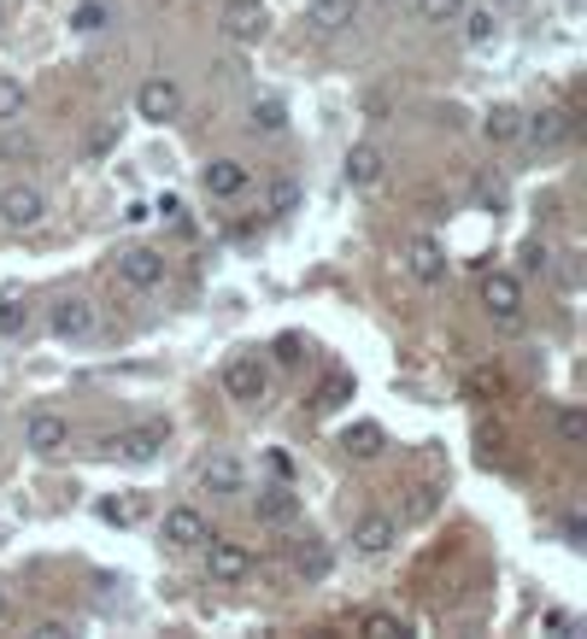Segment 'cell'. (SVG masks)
Here are the masks:
<instances>
[{
	"label": "cell",
	"instance_id": "obj_20",
	"mask_svg": "<svg viewBox=\"0 0 587 639\" xmlns=\"http://www.w3.org/2000/svg\"><path fill=\"white\" fill-rule=\"evenodd\" d=\"M299 516V499L289 487H265L259 493V522H294Z\"/></svg>",
	"mask_w": 587,
	"mask_h": 639
},
{
	"label": "cell",
	"instance_id": "obj_33",
	"mask_svg": "<svg viewBox=\"0 0 587 639\" xmlns=\"http://www.w3.org/2000/svg\"><path fill=\"white\" fill-rule=\"evenodd\" d=\"M299 575H311V580L329 575V551L323 546H299Z\"/></svg>",
	"mask_w": 587,
	"mask_h": 639
},
{
	"label": "cell",
	"instance_id": "obj_39",
	"mask_svg": "<svg viewBox=\"0 0 587 639\" xmlns=\"http://www.w3.org/2000/svg\"><path fill=\"white\" fill-rule=\"evenodd\" d=\"M7 616H12V610H7V599H0V622H7Z\"/></svg>",
	"mask_w": 587,
	"mask_h": 639
},
{
	"label": "cell",
	"instance_id": "obj_11",
	"mask_svg": "<svg viewBox=\"0 0 587 639\" xmlns=\"http://www.w3.org/2000/svg\"><path fill=\"white\" fill-rule=\"evenodd\" d=\"M353 12H359V0H306V30L311 36H335L353 24Z\"/></svg>",
	"mask_w": 587,
	"mask_h": 639
},
{
	"label": "cell",
	"instance_id": "obj_21",
	"mask_svg": "<svg viewBox=\"0 0 587 639\" xmlns=\"http://www.w3.org/2000/svg\"><path fill=\"white\" fill-rule=\"evenodd\" d=\"M106 24H112L106 0H82V7H71V30H77V36H100Z\"/></svg>",
	"mask_w": 587,
	"mask_h": 639
},
{
	"label": "cell",
	"instance_id": "obj_15",
	"mask_svg": "<svg viewBox=\"0 0 587 639\" xmlns=\"http://www.w3.org/2000/svg\"><path fill=\"white\" fill-rule=\"evenodd\" d=\"M24 440H30V446H36V452H41V458H48V452H60V446L71 440V423H65V417H60V411H36V417H30V423H24Z\"/></svg>",
	"mask_w": 587,
	"mask_h": 639
},
{
	"label": "cell",
	"instance_id": "obj_24",
	"mask_svg": "<svg viewBox=\"0 0 587 639\" xmlns=\"http://www.w3.org/2000/svg\"><path fill=\"white\" fill-rule=\"evenodd\" d=\"M458 18H464V41H470V48H482V41H494V30H499L494 7H476V12H458Z\"/></svg>",
	"mask_w": 587,
	"mask_h": 639
},
{
	"label": "cell",
	"instance_id": "obj_3",
	"mask_svg": "<svg viewBox=\"0 0 587 639\" xmlns=\"http://www.w3.org/2000/svg\"><path fill=\"white\" fill-rule=\"evenodd\" d=\"M482 305H488L499 323H518L523 317V282L511 270H488L482 276Z\"/></svg>",
	"mask_w": 587,
	"mask_h": 639
},
{
	"label": "cell",
	"instance_id": "obj_27",
	"mask_svg": "<svg viewBox=\"0 0 587 639\" xmlns=\"http://www.w3.org/2000/svg\"><path fill=\"white\" fill-rule=\"evenodd\" d=\"M24 323H30V305H24L18 294H7L0 299V335H18Z\"/></svg>",
	"mask_w": 587,
	"mask_h": 639
},
{
	"label": "cell",
	"instance_id": "obj_13",
	"mask_svg": "<svg viewBox=\"0 0 587 639\" xmlns=\"http://www.w3.org/2000/svg\"><path fill=\"white\" fill-rule=\"evenodd\" d=\"M53 335L60 341H89L94 335V305L89 299H60L53 305Z\"/></svg>",
	"mask_w": 587,
	"mask_h": 639
},
{
	"label": "cell",
	"instance_id": "obj_26",
	"mask_svg": "<svg viewBox=\"0 0 587 639\" xmlns=\"http://www.w3.org/2000/svg\"><path fill=\"white\" fill-rule=\"evenodd\" d=\"M470 0H418V18L423 24H458V12H464Z\"/></svg>",
	"mask_w": 587,
	"mask_h": 639
},
{
	"label": "cell",
	"instance_id": "obj_6",
	"mask_svg": "<svg viewBox=\"0 0 587 639\" xmlns=\"http://www.w3.org/2000/svg\"><path fill=\"white\" fill-rule=\"evenodd\" d=\"M218 24H224L229 41H241V48H247V41H259L265 24H270V18H265V0H224Z\"/></svg>",
	"mask_w": 587,
	"mask_h": 639
},
{
	"label": "cell",
	"instance_id": "obj_10",
	"mask_svg": "<svg viewBox=\"0 0 587 639\" xmlns=\"http://www.w3.org/2000/svg\"><path fill=\"white\" fill-rule=\"evenodd\" d=\"M165 546L189 551V546H206V516L194 504H170L165 511Z\"/></svg>",
	"mask_w": 587,
	"mask_h": 639
},
{
	"label": "cell",
	"instance_id": "obj_32",
	"mask_svg": "<svg viewBox=\"0 0 587 639\" xmlns=\"http://www.w3.org/2000/svg\"><path fill=\"white\" fill-rule=\"evenodd\" d=\"M341 399H353V382H347V375H329V382L318 387V411H335Z\"/></svg>",
	"mask_w": 587,
	"mask_h": 639
},
{
	"label": "cell",
	"instance_id": "obj_18",
	"mask_svg": "<svg viewBox=\"0 0 587 639\" xmlns=\"http://www.w3.org/2000/svg\"><path fill=\"white\" fill-rule=\"evenodd\" d=\"M482 136H488L494 148H511V141L523 136V112L518 106H494L488 118H482Z\"/></svg>",
	"mask_w": 587,
	"mask_h": 639
},
{
	"label": "cell",
	"instance_id": "obj_14",
	"mask_svg": "<svg viewBox=\"0 0 587 639\" xmlns=\"http://www.w3.org/2000/svg\"><path fill=\"white\" fill-rule=\"evenodd\" d=\"M399 540V522L394 516H382V511H370V516H359V528H353V546L365 551V558H382Z\"/></svg>",
	"mask_w": 587,
	"mask_h": 639
},
{
	"label": "cell",
	"instance_id": "obj_31",
	"mask_svg": "<svg viewBox=\"0 0 587 639\" xmlns=\"http://www.w3.org/2000/svg\"><path fill=\"white\" fill-rule=\"evenodd\" d=\"M435 504H441V493L435 487H418L406 499V522H429V516H435Z\"/></svg>",
	"mask_w": 587,
	"mask_h": 639
},
{
	"label": "cell",
	"instance_id": "obj_8",
	"mask_svg": "<svg viewBox=\"0 0 587 639\" xmlns=\"http://www.w3.org/2000/svg\"><path fill=\"white\" fill-rule=\"evenodd\" d=\"M406 270L418 276L423 287L447 282V253H441V241H435V235H411V241H406Z\"/></svg>",
	"mask_w": 587,
	"mask_h": 639
},
{
	"label": "cell",
	"instance_id": "obj_7",
	"mask_svg": "<svg viewBox=\"0 0 587 639\" xmlns=\"http://www.w3.org/2000/svg\"><path fill=\"white\" fill-rule=\"evenodd\" d=\"M136 112H141L148 124H170V118L182 112V89H177L170 77H148V82L136 89Z\"/></svg>",
	"mask_w": 587,
	"mask_h": 639
},
{
	"label": "cell",
	"instance_id": "obj_9",
	"mask_svg": "<svg viewBox=\"0 0 587 639\" xmlns=\"http://www.w3.org/2000/svg\"><path fill=\"white\" fill-rule=\"evenodd\" d=\"M200 188H206L212 200H235V194H247V165H241V158H212V165L200 170Z\"/></svg>",
	"mask_w": 587,
	"mask_h": 639
},
{
	"label": "cell",
	"instance_id": "obj_29",
	"mask_svg": "<svg viewBox=\"0 0 587 639\" xmlns=\"http://www.w3.org/2000/svg\"><path fill=\"white\" fill-rule=\"evenodd\" d=\"M24 112V82L18 77H0V124H12Z\"/></svg>",
	"mask_w": 587,
	"mask_h": 639
},
{
	"label": "cell",
	"instance_id": "obj_36",
	"mask_svg": "<svg viewBox=\"0 0 587 639\" xmlns=\"http://www.w3.org/2000/svg\"><path fill=\"white\" fill-rule=\"evenodd\" d=\"M100 516H106V522H136V516H141V504H136V499H124V504L112 499V504H100Z\"/></svg>",
	"mask_w": 587,
	"mask_h": 639
},
{
	"label": "cell",
	"instance_id": "obj_16",
	"mask_svg": "<svg viewBox=\"0 0 587 639\" xmlns=\"http://www.w3.org/2000/svg\"><path fill=\"white\" fill-rule=\"evenodd\" d=\"M206 570H212V580H241V575L253 570V551H247V546H235V540H212Z\"/></svg>",
	"mask_w": 587,
	"mask_h": 639
},
{
	"label": "cell",
	"instance_id": "obj_23",
	"mask_svg": "<svg viewBox=\"0 0 587 639\" xmlns=\"http://www.w3.org/2000/svg\"><path fill=\"white\" fill-rule=\"evenodd\" d=\"M382 440H388V434H382L377 423H359V429H347V434H341L347 458H377V452H382Z\"/></svg>",
	"mask_w": 587,
	"mask_h": 639
},
{
	"label": "cell",
	"instance_id": "obj_5",
	"mask_svg": "<svg viewBox=\"0 0 587 639\" xmlns=\"http://www.w3.org/2000/svg\"><path fill=\"white\" fill-rule=\"evenodd\" d=\"M159 446H165V423H141V429L112 434L106 452L118 458V463H153V458H159Z\"/></svg>",
	"mask_w": 587,
	"mask_h": 639
},
{
	"label": "cell",
	"instance_id": "obj_35",
	"mask_svg": "<svg viewBox=\"0 0 587 639\" xmlns=\"http://www.w3.org/2000/svg\"><path fill=\"white\" fill-rule=\"evenodd\" d=\"M153 212H159L170 229H189V217H182V200H177V194H165V200H159V206H153Z\"/></svg>",
	"mask_w": 587,
	"mask_h": 639
},
{
	"label": "cell",
	"instance_id": "obj_4",
	"mask_svg": "<svg viewBox=\"0 0 587 639\" xmlns=\"http://www.w3.org/2000/svg\"><path fill=\"white\" fill-rule=\"evenodd\" d=\"M265 387H270V375H265V365H259L253 353H247V358H229V365H224V394H229V399L259 405Z\"/></svg>",
	"mask_w": 587,
	"mask_h": 639
},
{
	"label": "cell",
	"instance_id": "obj_34",
	"mask_svg": "<svg viewBox=\"0 0 587 639\" xmlns=\"http://www.w3.org/2000/svg\"><path fill=\"white\" fill-rule=\"evenodd\" d=\"M365 634H370V639H399L406 628H399L394 616H365Z\"/></svg>",
	"mask_w": 587,
	"mask_h": 639
},
{
	"label": "cell",
	"instance_id": "obj_25",
	"mask_svg": "<svg viewBox=\"0 0 587 639\" xmlns=\"http://www.w3.org/2000/svg\"><path fill=\"white\" fill-rule=\"evenodd\" d=\"M294 206H299V188H294L289 177H277V182L265 188V212H270V217H289Z\"/></svg>",
	"mask_w": 587,
	"mask_h": 639
},
{
	"label": "cell",
	"instance_id": "obj_2",
	"mask_svg": "<svg viewBox=\"0 0 587 639\" xmlns=\"http://www.w3.org/2000/svg\"><path fill=\"white\" fill-rule=\"evenodd\" d=\"M118 282L130 287V294L165 287V253H153V246H124L118 253Z\"/></svg>",
	"mask_w": 587,
	"mask_h": 639
},
{
	"label": "cell",
	"instance_id": "obj_17",
	"mask_svg": "<svg viewBox=\"0 0 587 639\" xmlns=\"http://www.w3.org/2000/svg\"><path fill=\"white\" fill-rule=\"evenodd\" d=\"M382 170H388V153H382L377 141H359V148L347 153V182L353 188H377Z\"/></svg>",
	"mask_w": 587,
	"mask_h": 639
},
{
	"label": "cell",
	"instance_id": "obj_37",
	"mask_svg": "<svg viewBox=\"0 0 587 639\" xmlns=\"http://www.w3.org/2000/svg\"><path fill=\"white\" fill-rule=\"evenodd\" d=\"M112 141H118V124H100V129H94V136H89V153L100 158V153H106V148H112Z\"/></svg>",
	"mask_w": 587,
	"mask_h": 639
},
{
	"label": "cell",
	"instance_id": "obj_22",
	"mask_svg": "<svg viewBox=\"0 0 587 639\" xmlns=\"http://www.w3.org/2000/svg\"><path fill=\"white\" fill-rule=\"evenodd\" d=\"M247 124L259 129V136H282V129H289V106H282V100H253Z\"/></svg>",
	"mask_w": 587,
	"mask_h": 639
},
{
	"label": "cell",
	"instance_id": "obj_12",
	"mask_svg": "<svg viewBox=\"0 0 587 639\" xmlns=\"http://www.w3.org/2000/svg\"><path fill=\"white\" fill-rule=\"evenodd\" d=\"M570 136V112H558V106H547V112H535V118H523V141L535 153H547V148H558V141Z\"/></svg>",
	"mask_w": 587,
	"mask_h": 639
},
{
	"label": "cell",
	"instance_id": "obj_38",
	"mask_svg": "<svg viewBox=\"0 0 587 639\" xmlns=\"http://www.w3.org/2000/svg\"><path fill=\"white\" fill-rule=\"evenodd\" d=\"M523 270H547V246H528V253H523Z\"/></svg>",
	"mask_w": 587,
	"mask_h": 639
},
{
	"label": "cell",
	"instance_id": "obj_30",
	"mask_svg": "<svg viewBox=\"0 0 587 639\" xmlns=\"http://www.w3.org/2000/svg\"><path fill=\"white\" fill-rule=\"evenodd\" d=\"M558 434H564V446H582L587 440V411H576V405L558 411Z\"/></svg>",
	"mask_w": 587,
	"mask_h": 639
},
{
	"label": "cell",
	"instance_id": "obj_19",
	"mask_svg": "<svg viewBox=\"0 0 587 639\" xmlns=\"http://www.w3.org/2000/svg\"><path fill=\"white\" fill-rule=\"evenodd\" d=\"M200 487L218 493V499H229V493H241V463L235 458H212L206 470H200Z\"/></svg>",
	"mask_w": 587,
	"mask_h": 639
},
{
	"label": "cell",
	"instance_id": "obj_1",
	"mask_svg": "<svg viewBox=\"0 0 587 639\" xmlns=\"http://www.w3.org/2000/svg\"><path fill=\"white\" fill-rule=\"evenodd\" d=\"M48 217V194L36 182H7L0 188V223L7 229H41Z\"/></svg>",
	"mask_w": 587,
	"mask_h": 639
},
{
	"label": "cell",
	"instance_id": "obj_28",
	"mask_svg": "<svg viewBox=\"0 0 587 639\" xmlns=\"http://www.w3.org/2000/svg\"><path fill=\"white\" fill-rule=\"evenodd\" d=\"M476 206H482V212H506V206H511L506 182H499V177H482V182H476Z\"/></svg>",
	"mask_w": 587,
	"mask_h": 639
}]
</instances>
